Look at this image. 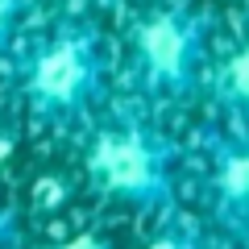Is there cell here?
<instances>
[{
    "label": "cell",
    "instance_id": "cell-3",
    "mask_svg": "<svg viewBox=\"0 0 249 249\" xmlns=\"http://www.w3.org/2000/svg\"><path fill=\"white\" fill-rule=\"evenodd\" d=\"M133 50L154 91H187L199 62V25L183 9H158L142 17Z\"/></svg>",
    "mask_w": 249,
    "mask_h": 249
},
{
    "label": "cell",
    "instance_id": "cell-8",
    "mask_svg": "<svg viewBox=\"0 0 249 249\" xmlns=\"http://www.w3.org/2000/svg\"><path fill=\"white\" fill-rule=\"evenodd\" d=\"M17 13H21V0H0V46L9 42V34H13V21H17Z\"/></svg>",
    "mask_w": 249,
    "mask_h": 249
},
{
    "label": "cell",
    "instance_id": "cell-2",
    "mask_svg": "<svg viewBox=\"0 0 249 249\" xmlns=\"http://www.w3.org/2000/svg\"><path fill=\"white\" fill-rule=\"evenodd\" d=\"M100 58L88 29H62L29 62V96L50 116H71L96 96Z\"/></svg>",
    "mask_w": 249,
    "mask_h": 249
},
{
    "label": "cell",
    "instance_id": "cell-7",
    "mask_svg": "<svg viewBox=\"0 0 249 249\" xmlns=\"http://www.w3.org/2000/svg\"><path fill=\"white\" fill-rule=\"evenodd\" d=\"M58 249H112V245H108V237H100V232L83 229V232H75L71 241H62Z\"/></svg>",
    "mask_w": 249,
    "mask_h": 249
},
{
    "label": "cell",
    "instance_id": "cell-10",
    "mask_svg": "<svg viewBox=\"0 0 249 249\" xmlns=\"http://www.w3.org/2000/svg\"><path fill=\"white\" fill-rule=\"evenodd\" d=\"M245 249H249V237H245Z\"/></svg>",
    "mask_w": 249,
    "mask_h": 249
},
{
    "label": "cell",
    "instance_id": "cell-5",
    "mask_svg": "<svg viewBox=\"0 0 249 249\" xmlns=\"http://www.w3.org/2000/svg\"><path fill=\"white\" fill-rule=\"evenodd\" d=\"M220 96L229 108H237L241 116H249V37L224 58L220 67Z\"/></svg>",
    "mask_w": 249,
    "mask_h": 249
},
{
    "label": "cell",
    "instance_id": "cell-9",
    "mask_svg": "<svg viewBox=\"0 0 249 249\" xmlns=\"http://www.w3.org/2000/svg\"><path fill=\"white\" fill-rule=\"evenodd\" d=\"M13 224H17V220H13V212H9V208H0V249H4V241L13 237Z\"/></svg>",
    "mask_w": 249,
    "mask_h": 249
},
{
    "label": "cell",
    "instance_id": "cell-6",
    "mask_svg": "<svg viewBox=\"0 0 249 249\" xmlns=\"http://www.w3.org/2000/svg\"><path fill=\"white\" fill-rule=\"evenodd\" d=\"M145 249H199V241H196V232H187V229H166V232H158Z\"/></svg>",
    "mask_w": 249,
    "mask_h": 249
},
{
    "label": "cell",
    "instance_id": "cell-4",
    "mask_svg": "<svg viewBox=\"0 0 249 249\" xmlns=\"http://www.w3.org/2000/svg\"><path fill=\"white\" fill-rule=\"evenodd\" d=\"M212 196L229 220H249V142L220 150L212 166Z\"/></svg>",
    "mask_w": 249,
    "mask_h": 249
},
{
    "label": "cell",
    "instance_id": "cell-1",
    "mask_svg": "<svg viewBox=\"0 0 249 249\" xmlns=\"http://www.w3.org/2000/svg\"><path fill=\"white\" fill-rule=\"evenodd\" d=\"M88 170L108 196L137 208H158L170 199L166 145L142 124H108L88 150Z\"/></svg>",
    "mask_w": 249,
    "mask_h": 249
}]
</instances>
